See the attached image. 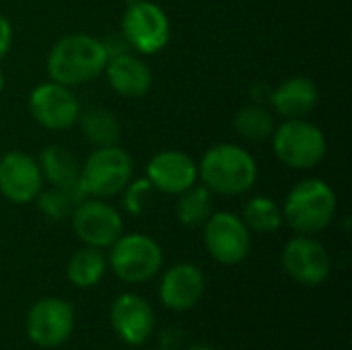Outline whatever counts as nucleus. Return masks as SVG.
Listing matches in <instances>:
<instances>
[{"label": "nucleus", "instance_id": "1", "mask_svg": "<svg viewBox=\"0 0 352 350\" xmlns=\"http://www.w3.org/2000/svg\"><path fill=\"white\" fill-rule=\"evenodd\" d=\"M107 47L95 37L76 33L60 39L50 58L47 72L54 83L60 85H80L105 70Z\"/></svg>", "mask_w": 352, "mask_h": 350}, {"label": "nucleus", "instance_id": "2", "mask_svg": "<svg viewBox=\"0 0 352 350\" xmlns=\"http://www.w3.org/2000/svg\"><path fill=\"white\" fill-rule=\"evenodd\" d=\"M258 169L254 157L235 144H217L202 157L200 177L206 188L219 194H243L256 182Z\"/></svg>", "mask_w": 352, "mask_h": 350}, {"label": "nucleus", "instance_id": "3", "mask_svg": "<svg viewBox=\"0 0 352 350\" xmlns=\"http://www.w3.org/2000/svg\"><path fill=\"white\" fill-rule=\"evenodd\" d=\"M334 215L336 196L332 188L320 179H307L297 184L285 202L287 223L303 235L324 231L332 223Z\"/></svg>", "mask_w": 352, "mask_h": 350}, {"label": "nucleus", "instance_id": "4", "mask_svg": "<svg viewBox=\"0 0 352 350\" xmlns=\"http://www.w3.org/2000/svg\"><path fill=\"white\" fill-rule=\"evenodd\" d=\"M163 264L161 248L155 239L132 233L120 235L118 241L111 245L109 266L118 278L130 285L151 281Z\"/></svg>", "mask_w": 352, "mask_h": 350}, {"label": "nucleus", "instance_id": "5", "mask_svg": "<svg viewBox=\"0 0 352 350\" xmlns=\"http://www.w3.org/2000/svg\"><path fill=\"white\" fill-rule=\"evenodd\" d=\"M276 157L293 169H311L326 155V138L314 124L301 120L285 122L274 134Z\"/></svg>", "mask_w": 352, "mask_h": 350}, {"label": "nucleus", "instance_id": "6", "mask_svg": "<svg viewBox=\"0 0 352 350\" xmlns=\"http://www.w3.org/2000/svg\"><path fill=\"white\" fill-rule=\"evenodd\" d=\"M130 175V157L113 144L101 146L89 155L80 171V186L93 196H116L128 186Z\"/></svg>", "mask_w": 352, "mask_h": 350}, {"label": "nucleus", "instance_id": "7", "mask_svg": "<svg viewBox=\"0 0 352 350\" xmlns=\"http://www.w3.org/2000/svg\"><path fill=\"white\" fill-rule=\"evenodd\" d=\"M25 328L33 344L56 349L64 344L74 330V307L64 299H41L29 309Z\"/></svg>", "mask_w": 352, "mask_h": 350}, {"label": "nucleus", "instance_id": "8", "mask_svg": "<svg viewBox=\"0 0 352 350\" xmlns=\"http://www.w3.org/2000/svg\"><path fill=\"white\" fill-rule=\"evenodd\" d=\"M204 241L210 256L221 264H239L245 260L252 248L250 229L231 212H217L208 217L204 229Z\"/></svg>", "mask_w": 352, "mask_h": 350}, {"label": "nucleus", "instance_id": "9", "mask_svg": "<svg viewBox=\"0 0 352 350\" xmlns=\"http://www.w3.org/2000/svg\"><path fill=\"white\" fill-rule=\"evenodd\" d=\"M124 35L142 54H155L169 39V23L165 12L153 4L138 0L124 14Z\"/></svg>", "mask_w": 352, "mask_h": 350}, {"label": "nucleus", "instance_id": "10", "mask_svg": "<svg viewBox=\"0 0 352 350\" xmlns=\"http://www.w3.org/2000/svg\"><path fill=\"white\" fill-rule=\"evenodd\" d=\"M76 235L93 248H109L124 231L122 217L116 208L99 200L80 202L72 215Z\"/></svg>", "mask_w": 352, "mask_h": 350}, {"label": "nucleus", "instance_id": "11", "mask_svg": "<svg viewBox=\"0 0 352 350\" xmlns=\"http://www.w3.org/2000/svg\"><path fill=\"white\" fill-rule=\"evenodd\" d=\"M283 266L293 281L316 287L330 274V256L320 241L311 237H295L283 252Z\"/></svg>", "mask_w": 352, "mask_h": 350}, {"label": "nucleus", "instance_id": "12", "mask_svg": "<svg viewBox=\"0 0 352 350\" xmlns=\"http://www.w3.org/2000/svg\"><path fill=\"white\" fill-rule=\"evenodd\" d=\"M29 107L33 118L50 130L70 128L78 120V101L66 85L60 83L39 85L31 93Z\"/></svg>", "mask_w": 352, "mask_h": 350}, {"label": "nucleus", "instance_id": "13", "mask_svg": "<svg viewBox=\"0 0 352 350\" xmlns=\"http://www.w3.org/2000/svg\"><path fill=\"white\" fill-rule=\"evenodd\" d=\"M111 326L124 342L138 347L151 338L155 330V314L148 301L126 293L120 295L111 305Z\"/></svg>", "mask_w": 352, "mask_h": 350}, {"label": "nucleus", "instance_id": "14", "mask_svg": "<svg viewBox=\"0 0 352 350\" xmlns=\"http://www.w3.org/2000/svg\"><path fill=\"white\" fill-rule=\"evenodd\" d=\"M41 190V173L37 163L23 153H8L0 161V192L14 204L37 198Z\"/></svg>", "mask_w": 352, "mask_h": 350}, {"label": "nucleus", "instance_id": "15", "mask_svg": "<svg viewBox=\"0 0 352 350\" xmlns=\"http://www.w3.org/2000/svg\"><path fill=\"white\" fill-rule=\"evenodd\" d=\"M146 173L157 190L165 194H182L194 186L198 169L188 155L179 151H163L151 159Z\"/></svg>", "mask_w": 352, "mask_h": 350}, {"label": "nucleus", "instance_id": "16", "mask_svg": "<svg viewBox=\"0 0 352 350\" xmlns=\"http://www.w3.org/2000/svg\"><path fill=\"white\" fill-rule=\"evenodd\" d=\"M159 295L171 311H188L204 295V274L192 264H177L165 272Z\"/></svg>", "mask_w": 352, "mask_h": 350}, {"label": "nucleus", "instance_id": "17", "mask_svg": "<svg viewBox=\"0 0 352 350\" xmlns=\"http://www.w3.org/2000/svg\"><path fill=\"white\" fill-rule=\"evenodd\" d=\"M107 66V78L111 87L124 97H140L151 87V70L144 62L134 56L122 54Z\"/></svg>", "mask_w": 352, "mask_h": 350}, {"label": "nucleus", "instance_id": "18", "mask_svg": "<svg viewBox=\"0 0 352 350\" xmlns=\"http://www.w3.org/2000/svg\"><path fill=\"white\" fill-rule=\"evenodd\" d=\"M272 103L276 111L287 118L305 116L318 103V87L314 80L305 76L289 78L272 93Z\"/></svg>", "mask_w": 352, "mask_h": 350}, {"label": "nucleus", "instance_id": "19", "mask_svg": "<svg viewBox=\"0 0 352 350\" xmlns=\"http://www.w3.org/2000/svg\"><path fill=\"white\" fill-rule=\"evenodd\" d=\"M68 281L80 289H89L101 281L105 274V256L101 248L87 245L85 250H78L70 262H68Z\"/></svg>", "mask_w": 352, "mask_h": 350}, {"label": "nucleus", "instance_id": "20", "mask_svg": "<svg viewBox=\"0 0 352 350\" xmlns=\"http://www.w3.org/2000/svg\"><path fill=\"white\" fill-rule=\"evenodd\" d=\"M41 167H43V173L47 175V179L56 188L66 190V188H74L80 184L76 161L62 146H47L41 153Z\"/></svg>", "mask_w": 352, "mask_h": 350}, {"label": "nucleus", "instance_id": "21", "mask_svg": "<svg viewBox=\"0 0 352 350\" xmlns=\"http://www.w3.org/2000/svg\"><path fill=\"white\" fill-rule=\"evenodd\" d=\"M243 223L256 233H274L283 225V215L270 198H254L243 208Z\"/></svg>", "mask_w": 352, "mask_h": 350}, {"label": "nucleus", "instance_id": "22", "mask_svg": "<svg viewBox=\"0 0 352 350\" xmlns=\"http://www.w3.org/2000/svg\"><path fill=\"white\" fill-rule=\"evenodd\" d=\"M212 208V200L206 188H188L182 192L177 202V217L186 227H198L208 221Z\"/></svg>", "mask_w": 352, "mask_h": 350}, {"label": "nucleus", "instance_id": "23", "mask_svg": "<svg viewBox=\"0 0 352 350\" xmlns=\"http://www.w3.org/2000/svg\"><path fill=\"white\" fill-rule=\"evenodd\" d=\"M82 132L85 136L101 146H111L120 138V124L118 120L105 109H89L82 116Z\"/></svg>", "mask_w": 352, "mask_h": 350}, {"label": "nucleus", "instance_id": "24", "mask_svg": "<svg viewBox=\"0 0 352 350\" xmlns=\"http://www.w3.org/2000/svg\"><path fill=\"white\" fill-rule=\"evenodd\" d=\"M235 128L248 140H266L272 134L274 122H272V116L264 107L248 105L237 113Z\"/></svg>", "mask_w": 352, "mask_h": 350}, {"label": "nucleus", "instance_id": "25", "mask_svg": "<svg viewBox=\"0 0 352 350\" xmlns=\"http://www.w3.org/2000/svg\"><path fill=\"white\" fill-rule=\"evenodd\" d=\"M82 194H85V190H82L80 184L74 186V188H66V190L58 188V192H47V194H43L39 198V208L50 219H64L70 212L72 204L80 202Z\"/></svg>", "mask_w": 352, "mask_h": 350}, {"label": "nucleus", "instance_id": "26", "mask_svg": "<svg viewBox=\"0 0 352 350\" xmlns=\"http://www.w3.org/2000/svg\"><path fill=\"white\" fill-rule=\"evenodd\" d=\"M10 39H12L10 25H8V21L0 14V58L6 56V52H8V47H10Z\"/></svg>", "mask_w": 352, "mask_h": 350}, {"label": "nucleus", "instance_id": "27", "mask_svg": "<svg viewBox=\"0 0 352 350\" xmlns=\"http://www.w3.org/2000/svg\"><path fill=\"white\" fill-rule=\"evenodd\" d=\"M188 350H217L214 347H208V344H194V347H190Z\"/></svg>", "mask_w": 352, "mask_h": 350}, {"label": "nucleus", "instance_id": "28", "mask_svg": "<svg viewBox=\"0 0 352 350\" xmlns=\"http://www.w3.org/2000/svg\"><path fill=\"white\" fill-rule=\"evenodd\" d=\"M2 87H4V74L0 72V91H2Z\"/></svg>", "mask_w": 352, "mask_h": 350}, {"label": "nucleus", "instance_id": "29", "mask_svg": "<svg viewBox=\"0 0 352 350\" xmlns=\"http://www.w3.org/2000/svg\"><path fill=\"white\" fill-rule=\"evenodd\" d=\"M159 350H163V349H159Z\"/></svg>", "mask_w": 352, "mask_h": 350}]
</instances>
